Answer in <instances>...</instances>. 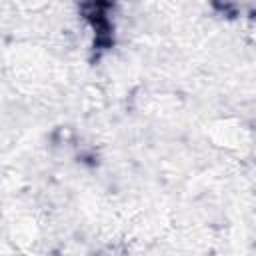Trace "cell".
Segmentation results:
<instances>
[{"mask_svg": "<svg viewBox=\"0 0 256 256\" xmlns=\"http://www.w3.org/2000/svg\"><path fill=\"white\" fill-rule=\"evenodd\" d=\"M86 6H88V10H92V12H84V16L94 30V44L92 46H94V52L98 58L104 50H108L114 44V26H112L110 18L104 14L108 4H86Z\"/></svg>", "mask_w": 256, "mask_h": 256, "instance_id": "1", "label": "cell"}]
</instances>
